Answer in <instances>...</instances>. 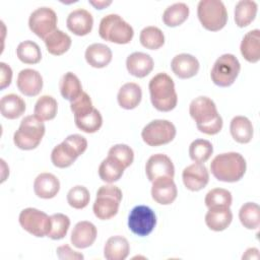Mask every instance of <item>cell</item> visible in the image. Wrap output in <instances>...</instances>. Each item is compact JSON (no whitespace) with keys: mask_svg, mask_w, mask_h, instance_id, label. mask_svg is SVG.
Returning a JSON list of instances; mask_svg holds the SVG:
<instances>
[{"mask_svg":"<svg viewBox=\"0 0 260 260\" xmlns=\"http://www.w3.org/2000/svg\"><path fill=\"white\" fill-rule=\"evenodd\" d=\"M51 160L53 162V165L57 168H60V169H64V168H68L70 167L74 160L72 158H70L64 151L63 149L61 148L60 144L56 145L52 152H51Z\"/></svg>","mask_w":260,"mask_h":260,"instance_id":"45","label":"cell"},{"mask_svg":"<svg viewBox=\"0 0 260 260\" xmlns=\"http://www.w3.org/2000/svg\"><path fill=\"white\" fill-rule=\"evenodd\" d=\"M243 259H258L259 258V251L257 248H249L246 250L245 254L242 256Z\"/></svg>","mask_w":260,"mask_h":260,"instance_id":"48","label":"cell"},{"mask_svg":"<svg viewBox=\"0 0 260 260\" xmlns=\"http://www.w3.org/2000/svg\"><path fill=\"white\" fill-rule=\"evenodd\" d=\"M139 41L144 48L149 50H157L165 44V36L160 28L149 25L140 31Z\"/></svg>","mask_w":260,"mask_h":260,"instance_id":"37","label":"cell"},{"mask_svg":"<svg viewBox=\"0 0 260 260\" xmlns=\"http://www.w3.org/2000/svg\"><path fill=\"white\" fill-rule=\"evenodd\" d=\"M86 62L94 68H104L110 64L113 58L111 49L102 43L89 45L84 54Z\"/></svg>","mask_w":260,"mask_h":260,"instance_id":"23","label":"cell"},{"mask_svg":"<svg viewBox=\"0 0 260 260\" xmlns=\"http://www.w3.org/2000/svg\"><path fill=\"white\" fill-rule=\"evenodd\" d=\"M141 99V87L135 82H127L123 84L117 94L119 106L125 110L135 109L140 104Z\"/></svg>","mask_w":260,"mask_h":260,"instance_id":"24","label":"cell"},{"mask_svg":"<svg viewBox=\"0 0 260 260\" xmlns=\"http://www.w3.org/2000/svg\"><path fill=\"white\" fill-rule=\"evenodd\" d=\"M232 137L239 143H249L253 138V125L245 116H236L230 124Z\"/></svg>","mask_w":260,"mask_h":260,"instance_id":"28","label":"cell"},{"mask_svg":"<svg viewBox=\"0 0 260 260\" xmlns=\"http://www.w3.org/2000/svg\"><path fill=\"white\" fill-rule=\"evenodd\" d=\"M182 179L188 190L196 192L206 187L209 181V173L203 164L194 162L183 170Z\"/></svg>","mask_w":260,"mask_h":260,"instance_id":"14","label":"cell"},{"mask_svg":"<svg viewBox=\"0 0 260 260\" xmlns=\"http://www.w3.org/2000/svg\"><path fill=\"white\" fill-rule=\"evenodd\" d=\"M99 35L107 42L124 45L131 42L134 30L120 15L111 13L102 18L99 26Z\"/></svg>","mask_w":260,"mask_h":260,"instance_id":"5","label":"cell"},{"mask_svg":"<svg viewBox=\"0 0 260 260\" xmlns=\"http://www.w3.org/2000/svg\"><path fill=\"white\" fill-rule=\"evenodd\" d=\"M89 191L81 185L72 187L67 193V202L75 209H82L86 207L89 203Z\"/></svg>","mask_w":260,"mask_h":260,"instance_id":"42","label":"cell"},{"mask_svg":"<svg viewBox=\"0 0 260 260\" xmlns=\"http://www.w3.org/2000/svg\"><path fill=\"white\" fill-rule=\"evenodd\" d=\"M145 173L150 182L157 178H174L175 167L172 159L164 153H156L149 156L145 164Z\"/></svg>","mask_w":260,"mask_h":260,"instance_id":"13","label":"cell"},{"mask_svg":"<svg viewBox=\"0 0 260 260\" xmlns=\"http://www.w3.org/2000/svg\"><path fill=\"white\" fill-rule=\"evenodd\" d=\"M91 5H93L96 9H104L105 7H107L108 5H110L112 3V1H88Z\"/></svg>","mask_w":260,"mask_h":260,"instance_id":"49","label":"cell"},{"mask_svg":"<svg viewBox=\"0 0 260 260\" xmlns=\"http://www.w3.org/2000/svg\"><path fill=\"white\" fill-rule=\"evenodd\" d=\"M176 133V127L172 122L157 119L144 126L141 131V137L149 146H160L173 141Z\"/></svg>","mask_w":260,"mask_h":260,"instance_id":"9","label":"cell"},{"mask_svg":"<svg viewBox=\"0 0 260 260\" xmlns=\"http://www.w3.org/2000/svg\"><path fill=\"white\" fill-rule=\"evenodd\" d=\"M155 224V213L146 205H137L133 207L128 215V228L136 236H148L153 231Z\"/></svg>","mask_w":260,"mask_h":260,"instance_id":"11","label":"cell"},{"mask_svg":"<svg viewBox=\"0 0 260 260\" xmlns=\"http://www.w3.org/2000/svg\"><path fill=\"white\" fill-rule=\"evenodd\" d=\"M130 252V246L126 238L113 236L109 238L104 247V256L107 260H125Z\"/></svg>","mask_w":260,"mask_h":260,"instance_id":"26","label":"cell"},{"mask_svg":"<svg viewBox=\"0 0 260 260\" xmlns=\"http://www.w3.org/2000/svg\"><path fill=\"white\" fill-rule=\"evenodd\" d=\"M57 252V256L59 259L61 260H65V259H69V260H81L83 259V255L72 250L68 245H62L60 247L57 248L56 250Z\"/></svg>","mask_w":260,"mask_h":260,"instance_id":"46","label":"cell"},{"mask_svg":"<svg viewBox=\"0 0 260 260\" xmlns=\"http://www.w3.org/2000/svg\"><path fill=\"white\" fill-rule=\"evenodd\" d=\"M154 63L152 58L142 52H134L126 59V67L128 72L138 78L147 76L153 69Z\"/></svg>","mask_w":260,"mask_h":260,"instance_id":"20","label":"cell"},{"mask_svg":"<svg viewBox=\"0 0 260 260\" xmlns=\"http://www.w3.org/2000/svg\"><path fill=\"white\" fill-rule=\"evenodd\" d=\"M247 169V164L239 152H225L217 154L210 164L212 175L221 182L234 183L240 181Z\"/></svg>","mask_w":260,"mask_h":260,"instance_id":"2","label":"cell"},{"mask_svg":"<svg viewBox=\"0 0 260 260\" xmlns=\"http://www.w3.org/2000/svg\"><path fill=\"white\" fill-rule=\"evenodd\" d=\"M204 202L208 208L216 206L230 207L233 202V197L229 190L223 188H214L207 192Z\"/></svg>","mask_w":260,"mask_h":260,"instance_id":"41","label":"cell"},{"mask_svg":"<svg viewBox=\"0 0 260 260\" xmlns=\"http://www.w3.org/2000/svg\"><path fill=\"white\" fill-rule=\"evenodd\" d=\"M70 109L74 115V118H79L90 113L94 108L92 106L90 96L85 91H82L79 96L70 102Z\"/></svg>","mask_w":260,"mask_h":260,"instance_id":"44","label":"cell"},{"mask_svg":"<svg viewBox=\"0 0 260 260\" xmlns=\"http://www.w3.org/2000/svg\"><path fill=\"white\" fill-rule=\"evenodd\" d=\"M108 156L112 157L126 169L133 162L134 152L127 144H115L109 149Z\"/></svg>","mask_w":260,"mask_h":260,"instance_id":"43","label":"cell"},{"mask_svg":"<svg viewBox=\"0 0 260 260\" xmlns=\"http://www.w3.org/2000/svg\"><path fill=\"white\" fill-rule=\"evenodd\" d=\"M152 106L159 112L174 110L178 103L174 80L165 72L154 75L148 84Z\"/></svg>","mask_w":260,"mask_h":260,"instance_id":"3","label":"cell"},{"mask_svg":"<svg viewBox=\"0 0 260 260\" xmlns=\"http://www.w3.org/2000/svg\"><path fill=\"white\" fill-rule=\"evenodd\" d=\"M240 50L248 62H258L260 60V30L256 28L248 31L241 42Z\"/></svg>","mask_w":260,"mask_h":260,"instance_id":"25","label":"cell"},{"mask_svg":"<svg viewBox=\"0 0 260 260\" xmlns=\"http://www.w3.org/2000/svg\"><path fill=\"white\" fill-rule=\"evenodd\" d=\"M21 228L30 235L43 238L48 235L51 229V217L44 211L37 208H24L18 217Z\"/></svg>","mask_w":260,"mask_h":260,"instance_id":"10","label":"cell"},{"mask_svg":"<svg viewBox=\"0 0 260 260\" xmlns=\"http://www.w3.org/2000/svg\"><path fill=\"white\" fill-rule=\"evenodd\" d=\"M45 45L47 48V51L54 55V56H60L66 53L70 47L72 40L66 32L56 29L52 34H50L45 40Z\"/></svg>","mask_w":260,"mask_h":260,"instance_id":"29","label":"cell"},{"mask_svg":"<svg viewBox=\"0 0 260 260\" xmlns=\"http://www.w3.org/2000/svg\"><path fill=\"white\" fill-rule=\"evenodd\" d=\"M239 218L244 228L255 230L260 224V207L255 202H247L242 205L239 211Z\"/></svg>","mask_w":260,"mask_h":260,"instance_id":"35","label":"cell"},{"mask_svg":"<svg viewBox=\"0 0 260 260\" xmlns=\"http://www.w3.org/2000/svg\"><path fill=\"white\" fill-rule=\"evenodd\" d=\"M74 122L76 127L81 131L85 133H94L102 127L103 117L101 113L94 108L90 113L79 118H74Z\"/></svg>","mask_w":260,"mask_h":260,"instance_id":"39","label":"cell"},{"mask_svg":"<svg viewBox=\"0 0 260 260\" xmlns=\"http://www.w3.org/2000/svg\"><path fill=\"white\" fill-rule=\"evenodd\" d=\"M68 29L76 36L88 35L93 25V17L91 13L83 8H77L71 11L66 19Z\"/></svg>","mask_w":260,"mask_h":260,"instance_id":"17","label":"cell"},{"mask_svg":"<svg viewBox=\"0 0 260 260\" xmlns=\"http://www.w3.org/2000/svg\"><path fill=\"white\" fill-rule=\"evenodd\" d=\"M178 190L173 178L161 177L152 181L151 197L155 202L169 205L176 200Z\"/></svg>","mask_w":260,"mask_h":260,"instance_id":"15","label":"cell"},{"mask_svg":"<svg viewBox=\"0 0 260 260\" xmlns=\"http://www.w3.org/2000/svg\"><path fill=\"white\" fill-rule=\"evenodd\" d=\"M189 113L197 129L207 135L217 134L222 128V118L214 102L207 96L195 98L189 106Z\"/></svg>","mask_w":260,"mask_h":260,"instance_id":"1","label":"cell"},{"mask_svg":"<svg viewBox=\"0 0 260 260\" xmlns=\"http://www.w3.org/2000/svg\"><path fill=\"white\" fill-rule=\"evenodd\" d=\"M123 194L115 185L101 186L96 192V198L92 205L94 215L102 220L114 217L119 210Z\"/></svg>","mask_w":260,"mask_h":260,"instance_id":"6","label":"cell"},{"mask_svg":"<svg viewBox=\"0 0 260 260\" xmlns=\"http://www.w3.org/2000/svg\"><path fill=\"white\" fill-rule=\"evenodd\" d=\"M59 88L61 95L70 102L74 101L83 91L79 78L72 72H66L61 77Z\"/></svg>","mask_w":260,"mask_h":260,"instance_id":"32","label":"cell"},{"mask_svg":"<svg viewBox=\"0 0 260 260\" xmlns=\"http://www.w3.org/2000/svg\"><path fill=\"white\" fill-rule=\"evenodd\" d=\"M240 70L241 64L238 58L233 54H223L214 62L210 77L217 86L228 87L235 82Z\"/></svg>","mask_w":260,"mask_h":260,"instance_id":"8","label":"cell"},{"mask_svg":"<svg viewBox=\"0 0 260 260\" xmlns=\"http://www.w3.org/2000/svg\"><path fill=\"white\" fill-rule=\"evenodd\" d=\"M199 67L200 65L197 58L187 53L176 55L171 62V68L174 74L181 79L195 76L199 71Z\"/></svg>","mask_w":260,"mask_h":260,"instance_id":"18","label":"cell"},{"mask_svg":"<svg viewBox=\"0 0 260 260\" xmlns=\"http://www.w3.org/2000/svg\"><path fill=\"white\" fill-rule=\"evenodd\" d=\"M51 229L47 235L52 240L63 239L69 230L70 219L63 213H54L51 216Z\"/></svg>","mask_w":260,"mask_h":260,"instance_id":"40","label":"cell"},{"mask_svg":"<svg viewBox=\"0 0 260 260\" xmlns=\"http://www.w3.org/2000/svg\"><path fill=\"white\" fill-rule=\"evenodd\" d=\"M16 85L22 94L36 96L43 88V77L41 73L35 69H22L17 75Z\"/></svg>","mask_w":260,"mask_h":260,"instance_id":"16","label":"cell"},{"mask_svg":"<svg viewBox=\"0 0 260 260\" xmlns=\"http://www.w3.org/2000/svg\"><path fill=\"white\" fill-rule=\"evenodd\" d=\"M233 220V212L230 207L216 206L208 208L205 214L206 225L214 232L224 231Z\"/></svg>","mask_w":260,"mask_h":260,"instance_id":"22","label":"cell"},{"mask_svg":"<svg viewBox=\"0 0 260 260\" xmlns=\"http://www.w3.org/2000/svg\"><path fill=\"white\" fill-rule=\"evenodd\" d=\"M258 5L252 0H241L235 6V22L239 27L248 26L256 17Z\"/></svg>","mask_w":260,"mask_h":260,"instance_id":"30","label":"cell"},{"mask_svg":"<svg viewBox=\"0 0 260 260\" xmlns=\"http://www.w3.org/2000/svg\"><path fill=\"white\" fill-rule=\"evenodd\" d=\"M189 7L186 3H174L166 8L162 13V21L167 26L175 27L182 24L189 16Z\"/></svg>","mask_w":260,"mask_h":260,"instance_id":"31","label":"cell"},{"mask_svg":"<svg viewBox=\"0 0 260 260\" xmlns=\"http://www.w3.org/2000/svg\"><path fill=\"white\" fill-rule=\"evenodd\" d=\"M213 152V146L206 139H195L189 146L190 158L195 162H205Z\"/></svg>","mask_w":260,"mask_h":260,"instance_id":"38","label":"cell"},{"mask_svg":"<svg viewBox=\"0 0 260 260\" xmlns=\"http://www.w3.org/2000/svg\"><path fill=\"white\" fill-rule=\"evenodd\" d=\"M57 111H58L57 101L53 96L45 94L38 99L35 105L34 114L42 121H50L56 117Z\"/></svg>","mask_w":260,"mask_h":260,"instance_id":"33","label":"cell"},{"mask_svg":"<svg viewBox=\"0 0 260 260\" xmlns=\"http://www.w3.org/2000/svg\"><path fill=\"white\" fill-rule=\"evenodd\" d=\"M98 231L95 225L87 220L79 221L73 228L70 241L74 247L84 249L90 247L96 239Z\"/></svg>","mask_w":260,"mask_h":260,"instance_id":"19","label":"cell"},{"mask_svg":"<svg viewBox=\"0 0 260 260\" xmlns=\"http://www.w3.org/2000/svg\"><path fill=\"white\" fill-rule=\"evenodd\" d=\"M44 122L37 116H25L13 134V141L16 147L22 150H31L39 146L45 134Z\"/></svg>","mask_w":260,"mask_h":260,"instance_id":"4","label":"cell"},{"mask_svg":"<svg viewBox=\"0 0 260 260\" xmlns=\"http://www.w3.org/2000/svg\"><path fill=\"white\" fill-rule=\"evenodd\" d=\"M197 15L204 28L217 31L228 21V11L220 0H201L197 5Z\"/></svg>","mask_w":260,"mask_h":260,"instance_id":"7","label":"cell"},{"mask_svg":"<svg viewBox=\"0 0 260 260\" xmlns=\"http://www.w3.org/2000/svg\"><path fill=\"white\" fill-rule=\"evenodd\" d=\"M25 103L22 98L15 93L5 94L0 100V112L3 117L13 120L23 115Z\"/></svg>","mask_w":260,"mask_h":260,"instance_id":"27","label":"cell"},{"mask_svg":"<svg viewBox=\"0 0 260 260\" xmlns=\"http://www.w3.org/2000/svg\"><path fill=\"white\" fill-rule=\"evenodd\" d=\"M57 14L50 7H39L34 10L28 18L29 29L40 39L45 40L57 28Z\"/></svg>","mask_w":260,"mask_h":260,"instance_id":"12","label":"cell"},{"mask_svg":"<svg viewBox=\"0 0 260 260\" xmlns=\"http://www.w3.org/2000/svg\"><path fill=\"white\" fill-rule=\"evenodd\" d=\"M17 58L25 64H37L42 59V53L39 45L32 41H23L16 48Z\"/></svg>","mask_w":260,"mask_h":260,"instance_id":"36","label":"cell"},{"mask_svg":"<svg viewBox=\"0 0 260 260\" xmlns=\"http://www.w3.org/2000/svg\"><path fill=\"white\" fill-rule=\"evenodd\" d=\"M124 168L115 159L107 156L99 167V176L106 183L117 182L124 173Z\"/></svg>","mask_w":260,"mask_h":260,"instance_id":"34","label":"cell"},{"mask_svg":"<svg viewBox=\"0 0 260 260\" xmlns=\"http://www.w3.org/2000/svg\"><path fill=\"white\" fill-rule=\"evenodd\" d=\"M0 68H1V79H0V89H4L11 83L12 79V70L9 65H7L4 62H0Z\"/></svg>","mask_w":260,"mask_h":260,"instance_id":"47","label":"cell"},{"mask_svg":"<svg viewBox=\"0 0 260 260\" xmlns=\"http://www.w3.org/2000/svg\"><path fill=\"white\" fill-rule=\"evenodd\" d=\"M60 190L59 179L51 173H42L37 176L34 182L36 195L43 199L54 198Z\"/></svg>","mask_w":260,"mask_h":260,"instance_id":"21","label":"cell"}]
</instances>
